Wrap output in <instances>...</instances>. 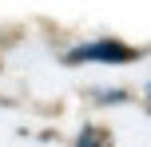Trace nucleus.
Wrapping results in <instances>:
<instances>
[{"instance_id": "f257e3e1", "label": "nucleus", "mask_w": 151, "mask_h": 147, "mask_svg": "<svg viewBox=\"0 0 151 147\" xmlns=\"http://www.w3.org/2000/svg\"><path fill=\"white\" fill-rule=\"evenodd\" d=\"M127 60H135V52L119 40H88L68 52V64H127Z\"/></svg>"}, {"instance_id": "f03ea898", "label": "nucleus", "mask_w": 151, "mask_h": 147, "mask_svg": "<svg viewBox=\"0 0 151 147\" xmlns=\"http://www.w3.org/2000/svg\"><path fill=\"white\" fill-rule=\"evenodd\" d=\"M76 147H107V135L96 131V127H83V135L76 139Z\"/></svg>"}, {"instance_id": "7ed1b4c3", "label": "nucleus", "mask_w": 151, "mask_h": 147, "mask_svg": "<svg viewBox=\"0 0 151 147\" xmlns=\"http://www.w3.org/2000/svg\"><path fill=\"white\" fill-rule=\"evenodd\" d=\"M147 103H151V84H147Z\"/></svg>"}]
</instances>
